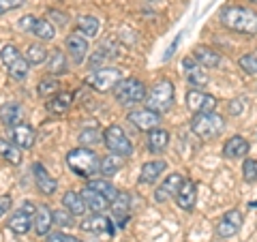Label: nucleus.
<instances>
[{"mask_svg": "<svg viewBox=\"0 0 257 242\" xmlns=\"http://www.w3.org/2000/svg\"><path fill=\"white\" fill-rule=\"evenodd\" d=\"M221 24L240 35H257V13L246 7H223L219 13Z\"/></svg>", "mask_w": 257, "mask_h": 242, "instance_id": "1", "label": "nucleus"}, {"mask_svg": "<svg viewBox=\"0 0 257 242\" xmlns=\"http://www.w3.org/2000/svg\"><path fill=\"white\" fill-rule=\"evenodd\" d=\"M67 165L79 178H94V174L101 172L99 155L90 148H75L67 155Z\"/></svg>", "mask_w": 257, "mask_h": 242, "instance_id": "2", "label": "nucleus"}, {"mask_svg": "<svg viewBox=\"0 0 257 242\" xmlns=\"http://www.w3.org/2000/svg\"><path fill=\"white\" fill-rule=\"evenodd\" d=\"M191 131L195 133L199 140H214L225 131V120L216 114V111H208V114H193L191 120Z\"/></svg>", "mask_w": 257, "mask_h": 242, "instance_id": "3", "label": "nucleus"}, {"mask_svg": "<svg viewBox=\"0 0 257 242\" xmlns=\"http://www.w3.org/2000/svg\"><path fill=\"white\" fill-rule=\"evenodd\" d=\"M174 105V84L170 79H161L150 88V94L146 96V107L157 111V114H165L167 109Z\"/></svg>", "mask_w": 257, "mask_h": 242, "instance_id": "4", "label": "nucleus"}, {"mask_svg": "<svg viewBox=\"0 0 257 242\" xmlns=\"http://www.w3.org/2000/svg\"><path fill=\"white\" fill-rule=\"evenodd\" d=\"M114 96L120 105H135V103L146 101V86L135 77L120 79L114 88Z\"/></svg>", "mask_w": 257, "mask_h": 242, "instance_id": "5", "label": "nucleus"}, {"mask_svg": "<svg viewBox=\"0 0 257 242\" xmlns=\"http://www.w3.org/2000/svg\"><path fill=\"white\" fill-rule=\"evenodd\" d=\"M103 144H105V148L109 150V155H118V157H131L133 152V144L131 140L126 137V133L122 131V127L118 125H111L105 129V133H103Z\"/></svg>", "mask_w": 257, "mask_h": 242, "instance_id": "6", "label": "nucleus"}, {"mask_svg": "<svg viewBox=\"0 0 257 242\" xmlns=\"http://www.w3.org/2000/svg\"><path fill=\"white\" fill-rule=\"evenodd\" d=\"M0 58H3L5 67L9 69V75L13 79H26L30 64L26 60V56H22L20 50L15 45H5L3 52H0Z\"/></svg>", "mask_w": 257, "mask_h": 242, "instance_id": "7", "label": "nucleus"}, {"mask_svg": "<svg viewBox=\"0 0 257 242\" xmlns=\"http://www.w3.org/2000/svg\"><path fill=\"white\" fill-rule=\"evenodd\" d=\"M35 212H37V206L32 204V201H24L20 210H15L9 219V229L13 233H18V236H24V233H28L32 229V225H35Z\"/></svg>", "mask_w": 257, "mask_h": 242, "instance_id": "8", "label": "nucleus"}, {"mask_svg": "<svg viewBox=\"0 0 257 242\" xmlns=\"http://www.w3.org/2000/svg\"><path fill=\"white\" fill-rule=\"evenodd\" d=\"M122 79V73L116 67H105V69H96L94 73L88 77V86L96 92H107L111 88H116V84Z\"/></svg>", "mask_w": 257, "mask_h": 242, "instance_id": "9", "label": "nucleus"}, {"mask_svg": "<svg viewBox=\"0 0 257 242\" xmlns=\"http://www.w3.org/2000/svg\"><path fill=\"white\" fill-rule=\"evenodd\" d=\"M187 107L193 114H208V111H214L216 99L204 90H195V88H193V90L187 92Z\"/></svg>", "mask_w": 257, "mask_h": 242, "instance_id": "10", "label": "nucleus"}, {"mask_svg": "<svg viewBox=\"0 0 257 242\" xmlns=\"http://www.w3.org/2000/svg\"><path fill=\"white\" fill-rule=\"evenodd\" d=\"M128 123L138 129V131H152V129H159L161 114H157V111H152L148 107L133 109L131 114H128Z\"/></svg>", "mask_w": 257, "mask_h": 242, "instance_id": "11", "label": "nucleus"}, {"mask_svg": "<svg viewBox=\"0 0 257 242\" xmlns=\"http://www.w3.org/2000/svg\"><path fill=\"white\" fill-rule=\"evenodd\" d=\"M240 227H242V214H240V210H227L219 219V223H216V236L231 238L240 231Z\"/></svg>", "mask_w": 257, "mask_h": 242, "instance_id": "12", "label": "nucleus"}, {"mask_svg": "<svg viewBox=\"0 0 257 242\" xmlns=\"http://www.w3.org/2000/svg\"><path fill=\"white\" fill-rule=\"evenodd\" d=\"M182 182H184V176H182L180 172L170 174V176H167V178L163 180V184H161V187L155 191V199L159 201V204H165L167 199H172V197L178 195Z\"/></svg>", "mask_w": 257, "mask_h": 242, "instance_id": "13", "label": "nucleus"}, {"mask_svg": "<svg viewBox=\"0 0 257 242\" xmlns=\"http://www.w3.org/2000/svg\"><path fill=\"white\" fill-rule=\"evenodd\" d=\"M64 45H67V52L71 54V58H73L75 64H82L86 60L88 41H86V37H82V32H71L67 37V41H64Z\"/></svg>", "mask_w": 257, "mask_h": 242, "instance_id": "14", "label": "nucleus"}, {"mask_svg": "<svg viewBox=\"0 0 257 242\" xmlns=\"http://www.w3.org/2000/svg\"><path fill=\"white\" fill-rule=\"evenodd\" d=\"M182 69H184V75H187L189 84L195 86V88H204L208 84V73L202 69V64H197V60L193 58H184L182 60Z\"/></svg>", "mask_w": 257, "mask_h": 242, "instance_id": "15", "label": "nucleus"}, {"mask_svg": "<svg viewBox=\"0 0 257 242\" xmlns=\"http://www.w3.org/2000/svg\"><path fill=\"white\" fill-rule=\"evenodd\" d=\"M174 199H176V204H178V208L191 212L193 208H195V199H197V187H195V182L189 180V178H184L182 187L178 191V195H176Z\"/></svg>", "mask_w": 257, "mask_h": 242, "instance_id": "16", "label": "nucleus"}, {"mask_svg": "<svg viewBox=\"0 0 257 242\" xmlns=\"http://www.w3.org/2000/svg\"><path fill=\"white\" fill-rule=\"evenodd\" d=\"M11 142L15 144V146L24 148V150L32 148L35 146V129H32L30 125H26V123L11 127Z\"/></svg>", "mask_w": 257, "mask_h": 242, "instance_id": "17", "label": "nucleus"}, {"mask_svg": "<svg viewBox=\"0 0 257 242\" xmlns=\"http://www.w3.org/2000/svg\"><path fill=\"white\" fill-rule=\"evenodd\" d=\"M248 142L242 135H231L223 146V157L225 159H244L248 155Z\"/></svg>", "mask_w": 257, "mask_h": 242, "instance_id": "18", "label": "nucleus"}, {"mask_svg": "<svg viewBox=\"0 0 257 242\" xmlns=\"http://www.w3.org/2000/svg\"><path fill=\"white\" fill-rule=\"evenodd\" d=\"M32 174H35V182H37V187L41 193H45V195H54V193L58 191V182H56V178H52V176L47 174V169L41 163L32 165Z\"/></svg>", "mask_w": 257, "mask_h": 242, "instance_id": "19", "label": "nucleus"}, {"mask_svg": "<svg viewBox=\"0 0 257 242\" xmlns=\"http://www.w3.org/2000/svg\"><path fill=\"white\" fill-rule=\"evenodd\" d=\"M54 225V212L50 210V206H37L35 212V225L32 229L37 231V236H50V229Z\"/></svg>", "mask_w": 257, "mask_h": 242, "instance_id": "20", "label": "nucleus"}, {"mask_svg": "<svg viewBox=\"0 0 257 242\" xmlns=\"http://www.w3.org/2000/svg\"><path fill=\"white\" fill-rule=\"evenodd\" d=\"M79 229H84L88 233H101V231H107V233H114V227H111V221L105 219L103 214H90L86 216V219H82V223H79Z\"/></svg>", "mask_w": 257, "mask_h": 242, "instance_id": "21", "label": "nucleus"}, {"mask_svg": "<svg viewBox=\"0 0 257 242\" xmlns=\"http://www.w3.org/2000/svg\"><path fill=\"white\" fill-rule=\"evenodd\" d=\"M111 214L116 216V221L120 225H124L128 214H131V195L126 191H118L116 199L111 201Z\"/></svg>", "mask_w": 257, "mask_h": 242, "instance_id": "22", "label": "nucleus"}, {"mask_svg": "<svg viewBox=\"0 0 257 242\" xmlns=\"http://www.w3.org/2000/svg\"><path fill=\"white\" fill-rule=\"evenodd\" d=\"M193 58L197 60V64H202L206 69H214L221 64L219 52H214L212 47H206V45H197L195 50H193Z\"/></svg>", "mask_w": 257, "mask_h": 242, "instance_id": "23", "label": "nucleus"}, {"mask_svg": "<svg viewBox=\"0 0 257 242\" xmlns=\"http://www.w3.org/2000/svg\"><path fill=\"white\" fill-rule=\"evenodd\" d=\"M167 169V163L165 161H148V163L142 165V174H140V182L142 184H152L161 178V174H163Z\"/></svg>", "mask_w": 257, "mask_h": 242, "instance_id": "24", "label": "nucleus"}, {"mask_svg": "<svg viewBox=\"0 0 257 242\" xmlns=\"http://www.w3.org/2000/svg\"><path fill=\"white\" fill-rule=\"evenodd\" d=\"M62 206L67 208V210L73 216H84V212L88 210L82 193H77V191H67V193H64V195H62Z\"/></svg>", "mask_w": 257, "mask_h": 242, "instance_id": "25", "label": "nucleus"}, {"mask_svg": "<svg viewBox=\"0 0 257 242\" xmlns=\"http://www.w3.org/2000/svg\"><path fill=\"white\" fill-rule=\"evenodd\" d=\"M170 144V133L165 129H152L148 131V137H146V146L150 152H163Z\"/></svg>", "mask_w": 257, "mask_h": 242, "instance_id": "26", "label": "nucleus"}, {"mask_svg": "<svg viewBox=\"0 0 257 242\" xmlns=\"http://www.w3.org/2000/svg\"><path fill=\"white\" fill-rule=\"evenodd\" d=\"M71 103H73V94L60 90V92H56L50 101H47L45 107H47L50 114H64V111L71 107Z\"/></svg>", "mask_w": 257, "mask_h": 242, "instance_id": "27", "label": "nucleus"}, {"mask_svg": "<svg viewBox=\"0 0 257 242\" xmlns=\"http://www.w3.org/2000/svg\"><path fill=\"white\" fill-rule=\"evenodd\" d=\"M82 197H84V201H86V206H88V210H92L94 214H101L103 210L107 208V204L109 201L101 195V193H96V191H92L90 187H86V189H82Z\"/></svg>", "mask_w": 257, "mask_h": 242, "instance_id": "28", "label": "nucleus"}, {"mask_svg": "<svg viewBox=\"0 0 257 242\" xmlns=\"http://www.w3.org/2000/svg\"><path fill=\"white\" fill-rule=\"evenodd\" d=\"M0 157L5 161H9L11 165H20L22 163V150L20 146H15L11 140L7 137H0Z\"/></svg>", "mask_w": 257, "mask_h": 242, "instance_id": "29", "label": "nucleus"}, {"mask_svg": "<svg viewBox=\"0 0 257 242\" xmlns=\"http://www.w3.org/2000/svg\"><path fill=\"white\" fill-rule=\"evenodd\" d=\"M20 116H22V107L20 103H5L3 107H0V123L5 127H15L20 123Z\"/></svg>", "mask_w": 257, "mask_h": 242, "instance_id": "30", "label": "nucleus"}, {"mask_svg": "<svg viewBox=\"0 0 257 242\" xmlns=\"http://www.w3.org/2000/svg\"><path fill=\"white\" fill-rule=\"evenodd\" d=\"M88 187H90L92 191H96V193H101L103 197H105L109 204L116 199V195H118V189L111 184L109 180H103V178H94V180H90L88 182Z\"/></svg>", "mask_w": 257, "mask_h": 242, "instance_id": "31", "label": "nucleus"}, {"mask_svg": "<svg viewBox=\"0 0 257 242\" xmlns=\"http://www.w3.org/2000/svg\"><path fill=\"white\" fill-rule=\"evenodd\" d=\"M47 71H50L52 75L67 73V58H64V54L60 50H54L47 56Z\"/></svg>", "mask_w": 257, "mask_h": 242, "instance_id": "32", "label": "nucleus"}, {"mask_svg": "<svg viewBox=\"0 0 257 242\" xmlns=\"http://www.w3.org/2000/svg\"><path fill=\"white\" fill-rule=\"evenodd\" d=\"M77 30L86 37H94L99 32V20L94 15H82V18H77Z\"/></svg>", "mask_w": 257, "mask_h": 242, "instance_id": "33", "label": "nucleus"}, {"mask_svg": "<svg viewBox=\"0 0 257 242\" xmlns=\"http://www.w3.org/2000/svg\"><path fill=\"white\" fill-rule=\"evenodd\" d=\"M35 37L37 39H41V41H52L54 39V35H56V30H54V26H52V22L50 20H37V24H35Z\"/></svg>", "mask_w": 257, "mask_h": 242, "instance_id": "34", "label": "nucleus"}, {"mask_svg": "<svg viewBox=\"0 0 257 242\" xmlns=\"http://www.w3.org/2000/svg\"><path fill=\"white\" fill-rule=\"evenodd\" d=\"M120 167H122V157H118V155H109V157H105L101 161V174L105 176V178L118 174Z\"/></svg>", "mask_w": 257, "mask_h": 242, "instance_id": "35", "label": "nucleus"}, {"mask_svg": "<svg viewBox=\"0 0 257 242\" xmlns=\"http://www.w3.org/2000/svg\"><path fill=\"white\" fill-rule=\"evenodd\" d=\"M77 142L82 144V148H90V146H96L99 142H103V135L96 129H84V131H79Z\"/></svg>", "mask_w": 257, "mask_h": 242, "instance_id": "36", "label": "nucleus"}, {"mask_svg": "<svg viewBox=\"0 0 257 242\" xmlns=\"http://www.w3.org/2000/svg\"><path fill=\"white\" fill-rule=\"evenodd\" d=\"M47 56H50V54H47L45 47L39 45V43L30 45L28 50H26V60H28V64H43V62L47 60Z\"/></svg>", "mask_w": 257, "mask_h": 242, "instance_id": "37", "label": "nucleus"}, {"mask_svg": "<svg viewBox=\"0 0 257 242\" xmlns=\"http://www.w3.org/2000/svg\"><path fill=\"white\" fill-rule=\"evenodd\" d=\"M240 69L244 71L246 75H257V52H248V54H242L240 56Z\"/></svg>", "mask_w": 257, "mask_h": 242, "instance_id": "38", "label": "nucleus"}, {"mask_svg": "<svg viewBox=\"0 0 257 242\" xmlns=\"http://www.w3.org/2000/svg\"><path fill=\"white\" fill-rule=\"evenodd\" d=\"M60 92V84L56 77H47V79H41V84H39V94L41 96H50V94H56Z\"/></svg>", "mask_w": 257, "mask_h": 242, "instance_id": "39", "label": "nucleus"}, {"mask_svg": "<svg viewBox=\"0 0 257 242\" xmlns=\"http://www.w3.org/2000/svg\"><path fill=\"white\" fill-rule=\"evenodd\" d=\"M242 176H244L246 182H257V161L255 159H244Z\"/></svg>", "mask_w": 257, "mask_h": 242, "instance_id": "40", "label": "nucleus"}, {"mask_svg": "<svg viewBox=\"0 0 257 242\" xmlns=\"http://www.w3.org/2000/svg\"><path fill=\"white\" fill-rule=\"evenodd\" d=\"M54 223L69 227V225H73V214H71L67 208H60V210H56V212H54Z\"/></svg>", "mask_w": 257, "mask_h": 242, "instance_id": "41", "label": "nucleus"}, {"mask_svg": "<svg viewBox=\"0 0 257 242\" xmlns=\"http://www.w3.org/2000/svg\"><path fill=\"white\" fill-rule=\"evenodd\" d=\"M45 242H82V240L75 238V236H71V233H64V231H54V233L47 236Z\"/></svg>", "mask_w": 257, "mask_h": 242, "instance_id": "42", "label": "nucleus"}, {"mask_svg": "<svg viewBox=\"0 0 257 242\" xmlns=\"http://www.w3.org/2000/svg\"><path fill=\"white\" fill-rule=\"evenodd\" d=\"M26 3V0H0V15L3 13H9V11H15Z\"/></svg>", "mask_w": 257, "mask_h": 242, "instance_id": "43", "label": "nucleus"}, {"mask_svg": "<svg viewBox=\"0 0 257 242\" xmlns=\"http://www.w3.org/2000/svg\"><path fill=\"white\" fill-rule=\"evenodd\" d=\"M35 24H37L35 15H24V18L20 20V28L22 30H35Z\"/></svg>", "mask_w": 257, "mask_h": 242, "instance_id": "44", "label": "nucleus"}, {"mask_svg": "<svg viewBox=\"0 0 257 242\" xmlns=\"http://www.w3.org/2000/svg\"><path fill=\"white\" fill-rule=\"evenodd\" d=\"M11 195H0V219H3V216L9 212V208H11Z\"/></svg>", "mask_w": 257, "mask_h": 242, "instance_id": "45", "label": "nucleus"}, {"mask_svg": "<svg viewBox=\"0 0 257 242\" xmlns=\"http://www.w3.org/2000/svg\"><path fill=\"white\" fill-rule=\"evenodd\" d=\"M227 109H229V114H234V116H236V114H240V111H242V99H236V101H231Z\"/></svg>", "mask_w": 257, "mask_h": 242, "instance_id": "46", "label": "nucleus"}, {"mask_svg": "<svg viewBox=\"0 0 257 242\" xmlns=\"http://www.w3.org/2000/svg\"><path fill=\"white\" fill-rule=\"evenodd\" d=\"M50 18H56V24H58V26H64V24H67V15H64V13L50 11Z\"/></svg>", "mask_w": 257, "mask_h": 242, "instance_id": "47", "label": "nucleus"}, {"mask_svg": "<svg viewBox=\"0 0 257 242\" xmlns=\"http://www.w3.org/2000/svg\"><path fill=\"white\" fill-rule=\"evenodd\" d=\"M178 43H180V35L176 37V41L172 43V47H170V50H167V54H165V60H170L172 56H174V50H176V47H178Z\"/></svg>", "mask_w": 257, "mask_h": 242, "instance_id": "48", "label": "nucleus"}, {"mask_svg": "<svg viewBox=\"0 0 257 242\" xmlns=\"http://www.w3.org/2000/svg\"><path fill=\"white\" fill-rule=\"evenodd\" d=\"M251 3H255V5H257V0H251Z\"/></svg>", "mask_w": 257, "mask_h": 242, "instance_id": "49", "label": "nucleus"}, {"mask_svg": "<svg viewBox=\"0 0 257 242\" xmlns=\"http://www.w3.org/2000/svg\"><path fill=\"white\" fill-rule=\"evenodd\" d=\"M152 3H157V0H152Z\"/></svg>", "mask_w": 257, "mask_h": 242, "instance_id": "50", "label": "nucleus"}]
</instances>
